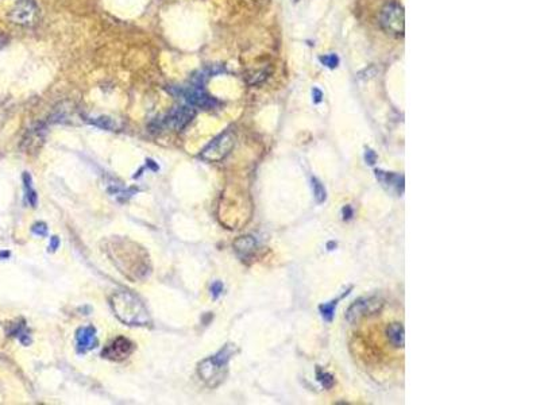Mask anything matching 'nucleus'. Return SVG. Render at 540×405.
Returning a JSON list of instances; mask_svg holds the SVG:
<instances>
[{
  "instance_id": "obj_2",
  "label": "nucleus",
  "mask_w": 540,
  "mask_h": 405,
  "mask_svg": "<svg viewBox=\"0 0 540 405\" xmlns=\"http://www.w3.org/2000/svg\"><path fill=\"white\" fill-rule=\"evenodd\" d=\"M235 349L232 345H227L223 347L218 354L214 357H209L204 359L202 364L199 365V375L208 387H215L220 385L224 381V377L227 374V365Z\"/></svg>"
},
{
  "instance_id": "obj_4",
  "label": "nucleus",
  "mask_w": 540,
  "mask_h": 405,
  "mask_svg": "<svg viewBox=\"0 0 540 405\" xmlns=\"http://www.w3.org/2000/svg\"><path fill=\"white\" fill-rule=\"evenodd\" d=\"M8 18L12 23L31 27L38 22L39 8L34 0H18L8 14Z\"/></svg>"
},
{
  "instance_id": "obj_17",
  "label": "nucleus",
  "mask_w": 540,
  "mask_h": 405,
  "mask_svg": "<svg viewBox=\"0 0 540 405\" xmlns=\"http://www.w3.org/2000/svg\"><path fill=\"white\" fill-rule=\"evenodd\" d=\"M92 123L95 126H99V127H101V129H106V130H113V129H116V123L113 122L112 119H110V118H106V116H100V118H96V119L91 120Z\"/></svg>"
},
{
  "instance_id": "obj_26",
  "label": "nucleus",
  "mask_w": 540,
  "mask_h": 405,
  "mask_svg": "<svg viewBox=\"0 0 540 405\" xmlns=\"http://www.w3.org/2000/svg\"><path fill=\"white\" fill-rule=\"evenodd\" d=\"M6 43H7V38H6V37H4V36H3L1 33H0V50L3 49V46H4Z\"/></svg>"
},
{
  "instance_id": "obj_6",
  "label": "nucleus",
  "mask_w": 540,
  "mask_h": 405,
  "mask_svg": "<svg viewBox=\"0 0 540 405\" xmlns=\"http://www.w3.org/2000/svg\"><path fill=\"white\" fill-rule=\"evenodd\" d=\"M235 137L231 131H226L216 137L212 142L208 145L202 151V158L209 162L222 161L234 147Z\"/></svg>"
},
{
  "instance_id": "obj_19",
  "label": "nucleus",
  "mask_w": 540,
  "mask_h": 405,
  "mask_svg": "<svg viewBox=\"0 0 540 405\" xmlns=\"http://www.w3.org/2000/svg\"><path fill=\"white\" fill-rule=\"evenodd\" d=\"M317 380L321 382V385L324 387H331L334 385V377L327 371H321L317 369Z\"/></svg>"
},
{
  "instance_id": "obj_13",
  "label": "nucleus",
  "mask_w": 540,
  "mask_h": 405,
  "mask_svg": "<svg viewBox=\"0 0 540 405\" xmlns=\"http://www.w3.org/2000/svg\"><path fill=\"white\" fill-rule=\"evenodd\" d=\"M234 247H235V250H237V253L239 254V256L247 257L250 256L253 251L256 250L257 240L253 238V237H242V238H239L238 240H235Z\"/></svg>"
},
{
  "instance_id": "obj_1",
  "label": "nucleus",
  "mask_w": 540,
  "mask_h": 405,
  "mask_svg": "<svg viewBox=\"0 0 540 405\" xmlns=\"http://www.w3.org/2000/svg\"><path fill=\"white\" fill-rule=\"evenodd\" d=\"M111 307L119 320L127 326H149L151 323L148 308L134 293H115L111 297Z\"/></svg>"
},
{
  "instance_id": "obj_23",
  "label": "nucleus",
  "mask_w": 540,
  "mask_h": 405,
  "mask_svg": "<svg viewBox=\"0 0 540 405\" xmlns=\"http://www.w3.org/2000/svg\"><path fill=\"white\" fill-rule=\"evenodd\" d=\"M342 214H343L344 221H350L351 218L354 216V211H353V208H351L350 205H346V207L343 208V211H342Z\"/></svg>"
},
{
  "instance_id": "obj_12",
  "label": "nucleus",
  "mask_w": 540,
  "mask_h": 405,
  "mask_svg": "<svg viewBox=\"0 0 540 405\" xmlns=\"http://www.w3.org/2000/svg\"><path fill=\"white\" fill-rule=\"evenodd\" d=\"M386 335H388V339L389 343L396 347V349H403L404 347V327L401 323H392L388 330H386Z\"/></svg>"
},
{
  "instance_id": "obj_11",
  "label": "nucleus",
  "mask_w": 540,
  "mask_h": 405,
  "mask_svg": "<svg viewBox=\"0 0 540 405\" xmlns=\"http://www.w3.org/2000/svg\"><path fill=\"white\" fill-rule=\"evenodd\" d=\"M375 177L378 179L380 183H382V185L388 186L389 189H394L396 192L404 191V176H400L396 173L375 170Z\"/></svg>"
},
{
  "instance_id": "obj_3",
  "label": "nucleus",
  "mask_w": 540,
  "mask_h": 405,
  "mask_svg": "<svg viewBox=\"0 0 540 405\" xmlns=\"http://www.w3.org/2000/svg\"><path fill=\"white\" fill-rule=\"evenodd\" d=\"M170 93L186 101L188 106H192L193 108H203V110H214L219 106V101L215 99L214 96L207 93L203 90L202 85L192 84L188 87H174L169 90Z\"/></svg>"
},
{
  "instance_id": "obj_27",
  "label": "nucleus",
  "mask_w": 540,
  "mask_h": 405,
  "mask_svg": "<svg viewBox=\"0 0 540 405\" xmlns=\"http://www.w3.org/2000/svg\"><path fill=\"white\" fill-rule=\"evenodd\" d=\"M8 256H10V253H8V251H1V253H0V258H7Z\"/></svg>"
},
{
  "instance_id": "obj_20",
  "label": "nucleus",
  "mask_w": 540,
  "mask_h": 405,
  "mask_svg": "<svg viewBox=\"0 0 540 405\" xmlns=\"http://www.w3.org/2000/svg\"><path fill=\"white\" fill-rule=\"evenodd\" d=\"M31 231L36 234V235H38V237H46V234H48V227H46L45 223L39 221V223H36V224L33 226Z\"/></svg>"
},
{
  "instance_id": "obj_8",
  "label": "nucleus",
  "mask_w": 540,
  "mask_h": 405,
  "mask_svg": "<svg viewBox=\"0 0 540 405\" xmlns=\"http://www.w3.org/2000/svg\"><path fill=\"white\" fill-rule=\"evenodd\" d=\"M382 307V301L378 297H363L356 300L355 303L351 305L347 313H346V319L350 323L358 322L359 319H362L365 316L373 315L375 312H378Z\"/></svg>"
},
{
  "instance_id": "obj_18",
  "label": "nucleus",
  "mask_w": 540,
  "mask_h": 405,
  "mask_svg": "<svg viewBox=\"0 0 540 405\" xmlns=\"http://www.w3.org/2000/svg\"><path fill=\"white\" fill-rule=\"evenodd\" d=\"M320 62L324 66H327V68L334 69V68H336L339 65V57L334 53L326 54V55H321L320 57Z\"/></svg>"
},
{
  "instance_id": "obj_21",
  "label": "nucleus",
  "mask_w": 540,
  "mask_h": 405,
  "mask_svg": "<svg viewBox=\"0 0 540 405\" xmlns=\"http://www.w3.org/2000/svg\"><path fill=\"white\" fill-rule=\"evenodd\" d=\"M222 292H223V284L219 282V281L214 282L212 286H211V293H212V296H214L215 298H218L220 295H222Z\"/></svg>"
},
{
  "instance_id": "obj_14",
  "label": "nucleus",
  "mask_w": 540,
  "mask_h": 405,
  "mask_svg": "<svg viewBox=\"0 0 540 405\" xmlns=\"http://www.w3.org/2000/svg\"><path fill=\"white\" fill-rule=\"evenodd\" d=\"M23 184H24V192H26V200H27V202H29L31 207H36L37 192L33 189L31 176H30L29 173H24L23 174Z\"/></svg>"
},
{
  "instance_id": "obj_15",
  "label": "nucleus",
  "mask_w": 540,
  "mask_h": 405,
  "mask_svg": "<svg viewBox=\"0 0 540 405\" xmlns=\"http://www.w3.org/2000/svg\"><path fill=\"white\" fill-rule=\"evenodd\" d=\"M311 183H312V189H314V196L315 199H316V202H319V204L326 202L327 192H326V188H324V185L321 184L320 181L316 179V177H312Z\"/></svg>"
},
{
  "instance_id": "obj_5",
  "label": "nucleus",
  "mask_w": 540,
  "mask_h": 405,
  "mask_svg": "<svg viewBox=\"0 0 540 405\" xmlns=\"http://www.w3.org/2000/svg\"><path fill=\"white\" fill-rule=\"evenodd\" d=\"M195 115H196V110L192 106H188V104L180 106L169 111L164 118L158 119L157 126L160 129H172V130L180 131L189 125L192 119L195 118Z\"/></svg>"
},
{
  "instance_id": "obj_16",
  "label": "nucleus",
  "mask_w": 540,
  "mask_h": 405,
  "mask_svg": "<svg viewBox=\"0 0 540 405\" xmlns=\"http://www.w3.org/2000/svg\"><path fill=\"white\" fill-rule=\"evenodd\" d=\"M336 304H338V300H334V301H331V303L323 304V305L319 307V311H320V313L324 320H327V322H333L334 313H335V308H336Z\"/></svg>"
},
{
  "instance_id": "obj_9",
  "label": "nucleus",
  "mask_w": 540,
  "mask_h": 405,
  "mask_svg": "<svg viewBox=\"0 0 540 405\" xmlns=\"http://www.w3.org/2000/svg\"><path fill=\"white\" fill-rule=\"evenodd\" d=\"M134 351V343L127 338L118 336L103 350V357L111 361H122Z\"/></svg>"
},
{
  "instance_id": "obj_7",
  "label": "nucleus",
  "mask_w": 540,
  "mask_h": 405,
  "mask_svg": "<svg viewBox=\"0 0 540 405\" xmlns=\"http://www.w3.org/2000/svg\"><path fill=\"white\" fill-rule=\"evenodd\" d=\"M381 26L393 36H404V8L398 3H388L381 11Z\"/></svg>"
},
{
  "instance_id": "obj_25",
  "label": "nucleus",
  "mask_w": 540,
  "mask_h": 405,
  "mask_svg": "<svg viewBox=\"0 0 540 405\" xmlns=\"http://www.w3.org/2000/svg\"><path fill=\"white\" fill-rule=\"evenodd\" d=\"M59 246V240L57 237H53V238H50V244H49V250L52 251H56L57 249H58Z\"/></svg>"
},
{
  "instance_id": "obj_24",
  "label": "nucleus",
  "mask_w": 540,
  "mask_h": 405,
  "mask_svg": "<svg viewBox=\"0 0 540 405\" xmlns=\"http://www.w3.org/2000/svg\"><path fill=\"white\" fill-rule=\"evenodd\" d=\"M312 96H314L315 103H320V101L323 100V92H321L319 88H314V91H312Z\"/></svg>"
},
{
  "instance_id": "obj_10",
  "label": "nucleus",
  "mask_w": 540,
  "mask_h": 405,
  "mask_svg": "<svg viewBox=\"0 0 540 405\" xmlns=\"http://www.w3.org/2000/svg\"><path fill=\"white\" fill-rule=\"evenodd\" d=\"M77 338V349L80 352H85L93 349L97 345V339H96V330L92 326H87V327L80 328L76 334Z\"/></svg>"
},
{
  "instance_id": "obj_22",
  "label": "nucleus",
  "mask_w": 540,
  "mask_h": 405,
  "mask_svg": "<svg viewBox=\"0 0 540 405\" xmlns=\"http://www.w3.org/2000/svg\"><path fill=\"white\" fill-rule=\"evenodd\" d=\"M365 160H366V162H368L369 165H374L375 161H377V155H375V153H374L373 150L368 149L366 150V153H365Z\"/></svg>"
}]
</instances>
